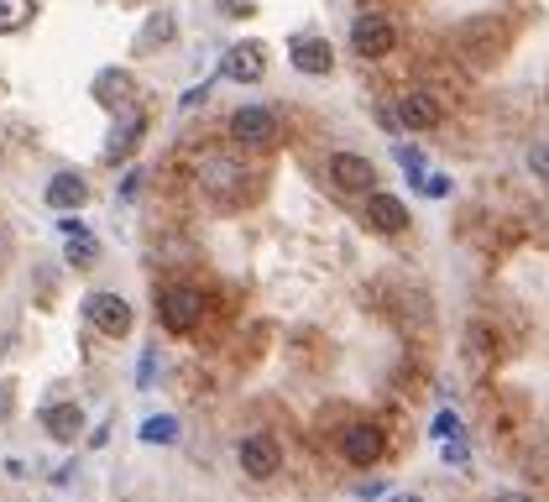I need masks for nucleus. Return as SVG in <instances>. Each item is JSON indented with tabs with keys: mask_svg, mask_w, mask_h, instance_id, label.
Instances as JSON below:
<instances>
[{
	"mask_svg": "<svg viewBox=\"0 0 549 502\" xmlns=\"http://www.w3.org/2000/svg\"><path fill=\"white\" fill-rule=\"evenodd\" d=\"M199 319H204V293L194 283H168L157 293V325L168 335H189Z\"/></svg>",
	"mask_w": 549,
	"mask_h": 502,
	"instance_id": "f257e3e1",
	"label": "nucleus"
},
{
	"mask_svg": "<svg viewBox=\"0 0 549 502\" xmlns=\"http://www.w3.org/2000/svg\"><path fill=\"white\" fill-rule=\"evenodd\" d=\"M246 178H251V168L241 163V157H231V152H210L199 163V189L210 194V199H220V204L241 199L246 194Z\"/></svg>",
	"mask_w": 549,
	"mask_h": 502,
	"instance_id": "f03ea898",
	"label": "nucleus"
},
{
	"mask_svg": "<svg viewBox=\"0 0 549 502\" xmlns=\"http://www.w3.org/2000/svg\"><path fill=\"white\" fill-rule=\"evenodd\" d=\"M84 319L95 325L100 335H110V340H121V335H131V325H136V309L121 299V293H84Z\"/></svg>",
	"mask_w": 549,
	"mask_h": 502,
	"instance_id": "7ed1b4c3",
	"label": "nucleus"
},
{
	"mask_svg": "<svg viewBox=\"0 0 549 502\" xmlns=\"http://www.w3.org/2000/svg\"><path fill=\"white\" fill-rule=\"evenodd\" d=\"M393 48H398V27H393L382 11H361V16L351 21V53H361V58H387Z\"/></svg>",
	"mask_w": 549,
	"mask_h": 502,
	"instance_id": "20e7f679",
	"label": "nucleus"
},
{
	"mask_svg": "<svg viewBox=\"0 0 549 502\" xmlns=\"http://www.w3.org/2000/svg\"><path fill=\"white\" fill-rule=\"evenodd\" d=\"M455 42H461V53L476 63V68H487L502 58V48H508V32H502V21H466L461 32H455Z\"/></svg>",
	"mask_w": 549,
	"mask_h": 502,
	"instance_id": "39448f33",
	"label": "nucleus"
},
{
	"mask_svg": "<svg viewBox=\"0 0 549 502\" xmlns=\"http://www.w3.org/2000/svg\"><path fill=\"white\" fill-rule=\"evenodd\" d=\"M325 178L335 189H346V194H372L377 189V163H372V157H361V152H330Z\"/></svg>",
	"mask_w": 549,
	"mask_h": 502,
	"instance_id": "423d86ee",
	"label": "nucleus"
},
{
	"mask_svg": "<svg viewBox=\"0 0 549 502\" xmlns=\"http://www.w3.org/2000/svg\"><path fill=\"white\" fill-rule=\"evenodd\" d=\"M231 136H236L241 147H272V142H278V110L241 105L236 116H231Z\"/></svg>",
	"mask_w": 549,
	"mask_h": 502,
	"instance_id": "0eeeda50",
	"label": "nucleus"
},
{
	"mask_svg": "<svg viewBox=\"0 0 549 502\" xmlns=\"http://www.w3.org/2000/svg\"><path fill=\"white\" fill-rule=\"evenodd\" d=\"M236 461H241V471L251 476V482H272L278 466H283V450H278V440H272V435H246L236 445Z\"/></svg>",
	"mask_w": 549,
	"mask_h": 502,
	"instance_id": "6e6552de",
	"label": "nucleus"
},
{
	"mask_svg": "<svg viewBox=\"0 0 549 502\" xmlns=\"http://www.w3.org/2000/svg\"><path fill=\"white\" fill-rule=\"evenodd\" d=\"M262 74H267V48H262V42H236V48H225V58H220V79L257 84Z\"/></svg>",
	"mask_w": 549,
	"mask_h": 502,
	"instance_id": "1a4fd4ad",
	"label": "nucleus"
},
{
	"mask_svg": "<svg viewBox=\"0 0 549 502\" xmlns=\"http://www.w3.org/2000/svg\"><path fill=\"white\" fill-rule=\"evenodd\" d=\"M366 225H372L377 236H398V231H408V204L398 194L372 189L366 194Z\"/></svg>",
	"mask_w": 549,
	"mask_h": 502,
	"instance_id": "9d476101",
	"label": "nucleus"
},
{
	"mask_svg": "<svg viewBox=\"0 0 549 502\" xmlns=\"http://www.w3.org/2000/svg\"><path fill=\"white\" fill-rule=\"evenodd\" d=\"M445 121V110H440V100L429 95V89H408V95H398V126H408V131H434Z\"/></svg>",
	"mask_w": 549,
	"mask_h": 502,
	"instance_id": "9b49d317",
	"label": "nucleus"
},
{
	"mask_svg": "<svg viewBox=\"0 0 549 502\" xmlns=\"http://www.w3.org/2000/svg\"><path fill=\"white\" fill-rule=\"evenodd\" d=\"M382 445L387 440H382L377 424H351L346 435H340V455H346L351 466H361V471L372 466V461H382Z\"/></svg>",
	"mask_w": 549,
	"mask_h": 502,
	"instance_id": "f8f14e48",
	"label": "nucleus"
},
{
	"mask_svg": "<svg viewBox=\"0 0 549 502\" xmlns=\"http://www.w3.org/2000/svg\"><path fill=\"white\" fill-rule=\"evenodd\" d=\"M142 131H147V116L136 105H121L116 126H110V142H105V163H121V157L142 142Z\"/></svg>",
	"mask_w": 549,
	"mask_h": 502,
	"instance_id": "ddd939ff",
	"label": "nucleus"
},
{
	"mask_svg": "<svg viewBox=\"0 0 549 502\" xmlns=\"http://www.w3.org/2000/svg\"><path fill=\"white\" fill-rule=\"evenodd\" d=\"M288 63L299 68V74H309V79H325L330 68H335V48H330L325 37H299L288 48Z\"/></svg>",
	"mask_w": 549,
	"mask_h": 502,
	"instance_id": "4468645a",
	"label": "nucleus"
},
{
	"mask_svg": "<svg viewBox=\"0 0 549 502\" xmlns=\"http://www.w3.org/2000/svg\"><path fill=\"white\" fill-rule=\"evenodd\" d=\"M42 429H48L58 445H74L79 429H84V408L79 403H48L42 408Z\"/></svg>",
	"mask_w": 549,
	"mask_h": 502,
	"instance_id": "2eb2a0df",
	"label": "nucleus"
},
{
	"mask_svg": "<svg viewBox=\"0 0 549 502\" xmlns=\"http://www.w3.org/2000/svg\"><path fill=\"white\" fill-rule=\"evenodd\" d=\"M48 210H84V199H89V184L79 173H53V184H48Z\"/></svg>",
	"mask_w": 549,
	"mask_h": 502,
	"instance_id": "dca6fc26",
	"label": "nucleus"
},
{
	"mask_svg": "<svg viewBox=\"0 0 549 502\" xmlns=\"http://www.w3.org/2000/svg\"><path fill=\"white\" fill-rule=\"evenodd\" d=\"M173 32H178L173 11H152V16H147V27H142V37H136V48L147 53V48H157V42H168Z\"/></svg>",
	"mask_w": 549,
	"mask_h": 502,
	"instance_id": "f3484780",
	"label": "nucleus"
},
{
	"mask_svg": "<svg viewBox=\"0 0 549 502\" xmlns=\"http://www.w3.org/2000/svg\"><path fill=\"white\" fill-rule=\"evenodd\" d=\"M178 435H183V424H178L173 414H152V419L142 424V440H147V445H178Z\"/></svg>",
	"mask_w": 549,
	"mask_h": 502,
	"instance_id": "a211bd4d",
	"label": "nucleus"
},
{
	"mask_svg": "<svg viewBox=\"0 0 549 502\" xmlns=\"http://www.w3.org/2000/svg\"><path fill=\"white\" fill-rule=\"evenodd\" d=\"M37 16V0H0V32H21Z\"/></svg>",
	"mask_w": 549,
	"mask_h": 502,
	"instance_id": "6ab92c4d",
	"label": "nucleus"
},
{
	"mask_svg": "<svg viewBox=\"0 0 549 502\" xmlns=\"http://www.w3.org/2000/svg\"><path fill=\"white\" fill-rule=\"evenodd\" d=\"M95 257H100V241L89 236V231L68 236V262H74V267H95Z\"/></svg>",
	"mask_w": 549,
	"mask_h": 502,
	"instance_id": "aec40b11",
	"label": "nucleus"
},
{
	"mask_svg": "<svg viewBox=\"0 0 549 502\" xmlns=\"http://www.w3.org/2000/svg\"><path fill=\"white\" fill-rule=\"evenodd\" d=\"M398 163H403V173H408V178H424V173H429L424 152H419V147H408V142H398Z\"/></svg>",
	"mask_w": 549,
	"mask_h": 502,
	"instance_id": "412c9836",
	"label": "nucleus"
},
{
	"mask_svg": "<svg viewBox=\"0 0 549 502\" xmlns=\"http://www.w3.org/2000/svg\"><path fill=\"white\" fill-rule=\"evenodd\" d=\"M523 163H529V173H534V178H544V184H549V142L529 147V152H523Z\"/></svg>",
	"mask_w": 549,
	"mask_h": 502,
	"instance_id": "4be33fe9",
	"label": "nucleus"
},
{
	"mask_svg": "<svg viewBox=\"0 0 549 502\" xmlns=\"http://www.w3.org/2000/svg\"><path fill=\"white\" fill-rule=\"evenodd\" d=\"M445 461H450V466H471V445H466V435H450V440H445Z\"/></svg>",
	"mask_w": 549,
	"mask_h": 502,
	"instance_id": "5701e85b",
	"label": "nucleus"
},
{
	"mask_svg": "<svg viewBox=\"0 0 549 502\" xmlns=\"http://www.w3.org/2000/svg\"><path fill=\"white\" fill-rule=\"evenodd\" d=\"M204 100H210V84H194V89H183V100H178V110H199Z\"/></svg>",
	"mask_w": 549,
	"mask_h": 502,
	"instance_id": "b1692460",
	"label": "nucleus"
},
{
	"mask_svg": "<svg viewBox=\"0 0 549 502\" xmlns=\"http://www.w3.org/2000/svg\"><path fill=\"white\" fill-rule=\"evenodd\" d=\"M157 377V351H142V367H136V387H152Z\"/></svg>",
	"mask_w": 549,
	"mask_h": 502,
	"instance_id": "393cba45",
	"label": "nucleus"
},
{
	"mask_svg": "<svg viewBox=\"0 0 549 502\" xmlns=\"http://www.w3.org/2000/svg\"><path fill=\"white\" fill-rule=\"evenodd\" d=\"M220 6V16H231V21H241V16H251L257 6H251V0H215Z\"/></svg>",
	"mask_w": 549,
	"mask_h": 502,
	"instance_id": "a878e982",
	"label": "nucleus"
},
{
	"mask_svg": "<svg viewBox=\"0 0 549 502\" xmlns=\"http://www.w3.org/2000/svg\"><path fill=\"white\" fill-rule=\"evenodd\" d=\"M434 435H440V440H450V435H461V419H455L450 408H445V414L434 419Z\"/></svg>",
	"mask_w": 549,
	"mask_h": 502,
	"instance_id": "bb28decb",
	"label": "nucleus"
},
{
	"mask_svg": "<svg viewBox=\"0 0 549 502\" xmlns=\"http://www.w3.org/2000/svg\"><path fill=\"white\" fill-rule=\"evenodd\" d=\"M424 194H429V199H445V194H450L445 173H424Z\"/></svg>",
	"mask_w": 549,
	"mask_h": 502,
	"instance_id": "cd10ccee",
	"label": "nucleus"
},
{
	"mask_svg": "<svg viewBox=\"0 0 549 502\" xmlns=\"http://www.w3.org/2000/svg\"><path fill=\"white\" fill-rule=\"evenodd\" d=\"M136 189H142V173L131 168V173L121 178V184H116V194H121V199H136Z\"/></svg>",
	"mask_w": 549,
	"mask_h": 502,
	"instance_id": "c85d7f7f",
	"label": "nucleus"
},
{
	"mask_svg": "<svg viewBox=\"0 0 549 502\" xmlns=\"http://www.w3.org/2000/svg\"><path fill=\"white\" fill-rule=\"evenodd\" d=\"M497 502H534L529 492H497Z\"/></svg>",
	"mask_w": 549,
	"mask_h": 502,
	"instance_id": "c756f323",
	"label": "nucleus"
},
{
	"mask_svg": "<svg viewBox=\"0 0 549 502\" xmlns=\"http://www.w3.org/2000/svg\"><path fill=\"white\" fill-rule=\"evenodd\" d=\"M0 414H11V387L0 382Z\"/></svg>",
	"mask_w": 549,
	"mask_h": 502,
	"instance_id": "7c9ffc66",
	"label": "nucleus"
},
{
	"mask_svg": "<svg viewBox=\"0 0 549 502\" xmlns=\"http://www.w3.org/2000/svg\"><path fill=\"white\" fill-rule=\"evenodd\" d=\"M387 502H424V497H419V492H393Z\"/></svg>",
	"mask_w": 549,
	"mask_h": 502,
	"instance_id": "2f4dec72",
	"label": "nucleus"
},
{
	"mask_svg": "<svg viewBox=\"0 0 549 502\" xmlns=\"http://www.w3.org/2000/svg\"><path fill=\"white\" fill-rule=\"evenodd\" d=\"M6 246H11V241H6V231H0V251H6Z\"/></svg>",
	"mask_w": 549,
	"mask_h": 502,
	"instance_id": "473e14b6",
	"label": "nucleus"
}]
</instances>
